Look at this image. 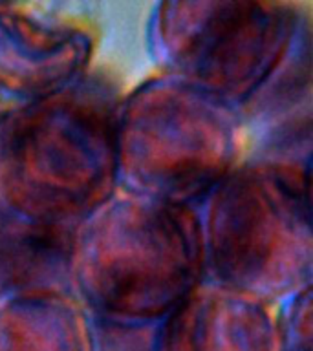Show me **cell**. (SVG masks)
<instances>
[{
  "label": "cell",
  "mask_w": 313,
  "mask_h": 351,
  "mask_svg": "<svg viewBox=\"0 0 313 351\" xmlns=\"http://www.w3.org/2000/svg\"><path fill=\"white\" fill-rule=\"evenodd\" d=\"M203 280L198 207L117 191L77 227L71 293L93 320L156 326Z\"/></svg>",
  "instance_id": "cell-2"
},
{
  "label": "cell",
  "mask_w": 313,
  "mask_h": 351,
  "mask_svg": "<svg viewBox=\"0 0 313 351\" xmlns=\"http://www.w3.org/2000/svg\"><path fill=\"white\" fill-rule=\"evenodd\" d=\"M10 108V106H8V104L4 103V101H2V99H0V117H2V115H4V112L5 110Z\"/></svg>",
  "instance_id": "cell-11"
},
{
  "label": "cell",
  "mask_w": 313,
  "mask_h": 351,
  "mask_svg": "<svg viewBox=\"0 0 313 351\" xmlns=\"http://www.w3.org/2000/svg\"><path fill=\"white\" fill-rule=\"evenodd\" d=\"M93 24L49 5L0 4V99L8 106L59 92L90 71Z\"/></svg>",
  "instance_id": "cell-6"
},
{
  "label": "cell",
  "mask_w": 313,
  "mask_h": 351,
  "mask_svg": "<svg viewBox=\"0 0 313 351\" xmlns=\"http://www.w3.org/2000/svg\"><path fill=\"white\" fill-rule=\"evenodd\" d=\"M0 351H95L92 318L71 293L0 300Z\"/></svg>",
  "instance_id": "cell-9"
},
{
  "label": "cell",
  "mask_w": 313,
  "mask_h": 351,
  "mask_svg": "<svg viewBox=\"0 0 313 351\" xmlns=\"http://www.w3.org/2000/svg\"><path fill=\"white\" fill-rule=\"evenodd\" d=\"M308 24L310 15L291 2H161L148 44L161 71L238 112L280 70Z\"/></svg>",
  "instance_id": "cell-5"
},
{
  "label": "cell",
  "mask_w": 313,
  "mask_h": 351,
  "mask_svg": "<svg viewBox=\"0 0 313 351\" xmlns=\"http://www.w3.org/2000/svg\"><path fill=\"white\" fill-rule=\"evenodd\" d=\"M76 232L77 227L43 223L0 208V300L71 293Z\"/></svg>",
  "instance_id": "cell-8"
},
{
  "label": "cell",
  "mask_w": 313,
  "mask_h": 351,
  "mask_svg": "<svg viewBox=\"0 0 313 351\" xmlns=\"http://www.w3.org/2000/svg\"><path fill=\"white\" fill-rule=\"evenodd\" d=\"M119 84L88 71L59 92L10 104L0 117V208L43 223L79 225L119 191Z\"/></svg>",
  "instance_id": "cell-1"
},
{
  "label": "cell",
  "mask_w": 313,
  "mask_h": 351,
  "mask_svg": "<svg viewBox=\"0 0 313 351\" xmlns=\"http://www.w3.org/2000/svg\"><path fill=\"white\" fill-rule=\"evenodd\" d=\"M200 210L205 280L271 304L312 287L310 163H238Z\"/></svg>",
  "instance_id": "cell-3"
},
{
  "label": "cell",
  "mask_w": 313,
  "mask_h": 351,
  "mask_svg": "<svg viewBox=\"0 0 313 351\" xmlns=\"http://www.w3.org/2000/svg\"><path fill=\"white\" fill-rule=\"evenodd\" d=\"M279 351H312V287L290 296L277 317Z\"/></svg>",
  "instance_id": "cell-10"
},
{
  "label": "cell",
  "mask_w": 313,
  "mask_h": 351,
  "mask_svg": "<svg viewBox=\"0 0 313 351\" xmlns=\"http://www.w3.org/2000/svg\"><path fill=\"white\" fill-rule=\"evenodd\" d=\"M119 191L192 205L240 163L236 108L159 71L123 95L115 126Z\"/></svg>",
  "instance_id": "cell-4"
},
{
  "label": "cell",
  "mask_w": 313,
  "mask_h": 351,
  "mask_svg": "<svg viewBox=\"0 0 313 351\" xmlns=\"http://www.w3.org/2000/svg\"><path fill=\"white\" fill-rule=\"evenodd\" d=\"M152 351H279L269 304L203 280L154 328Z\"/></svg>",
  "instance_id": "cell-7"
}]
</instances>
